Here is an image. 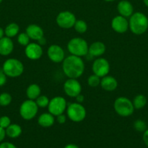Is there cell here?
I'll use <instances>...</instances> for the list:
<instances>
[{
  "mask_svg": "<svg viewBox=\"0 0 148 148\" xmlns=\"http://www.w3.org/2000/svg\"><path fill=\"white\" fill-rule=\"evenodd\" d=\"M49 101H50V100L49 99V98H48L46 95H40L36 100H35V102L36 103V104H37L39 108H44L48 106Z\"/></svg>",
  "mask_w": 148,
  "mask_h": 148,
  "instance_id": "obj_27",
  "label": "cell"
},
{
  "mask_svg": "<svg viewBox=\"0 0 148 148\" xmlns=\"http://www.w3.org/2000/svg\"><path fill=\"white\" fill-rule=\"evenodd\" d=\"M75 100H76V102L78 103H82L84 101V100H85V98H84V95L81 93L75 97Z\"/></svg>",
  "mask_w": 148,
  "mask_h": 148,
  "instance_id": "obj_37",
  "label": "cell"
},
{
  "mask_svg": "<svg viewBox=\"0 0 148 148\" xmlns=\"http://www.w3.org/2000/svg\"><path fill=\"white\" fill-rule=\"evenodd\" d=\"M73 27L77 33H80V34H83V33L86 32L87 29H88V25H87L86 23L84 20H76Z\"/></svg>",
  "mask_w": 148,
  "mask_h": 148,
  "instance_id": "obj_25",
  "label": "cell"
},
{
  "mask_svg": "<svg viewBox=\"0 0 148 148\" xmlns=\"http://www.w3.org/2000/svg\"><path fill=\"white\" fill-rule=\"evenodd\" d=\"M2 1H3V0H0V4H1V3L2 2Z\"/></svg>",
  "mask_w": 148,
  "mask_h": 148,
  "instance_id": "obj_43",
  "label": "cell"
},
{
  "mask_svg": "<svg viewBox=\"0 0 148 148\" xmlns=\"http://www.w3.org/2000/svg\"><path fill=\"white\" fill-rule=\"evenodd\" d=\"M106 51V46L104 43L101 41H96L89 46L88 54L93 57H100L102 56Z\"/></svg>",
  "mask_w": 148,
  "mask_h": 148,
  "instance_id": "obj_19",
  "label": "cell"
},
{
  "mask_svg": "<svg viewBox=\"0 0 148 148\" xmlns=\"http://www.w3.org/2000/svg\"><path fill=\"white\" fill-rule=\"evenodd\" d=\"M67 116L71 121L78 123L84 121L86 116V110L81 103H71L66 108Z\"/></svg>",
  "mask_w": 148,
  "mask_h": 148,
  "instance_id": "obj_6",
  "label": "cell"
},
{
  "mask_svg": "<svg viewBox=\"0 0 148 148\" xmlns=\"http://www.w3.org/2000/svg\"><path fill=\"white\" fill-rule=\"evenodd\" d=\"M143 1H144V4L148 7V0H143Z\"/></svg>",
  "mask_w": 148,
  "mask_h": 148,
  "instance_id": "obj_41",
  "label": "cell"
},
{
  "mask_svg": "<svg viewBox=\"0 0 148 148\" xmlns=\"http://www.w3.org/2000/svg\"><path fill=\"white\" fill-rule=\"evenodd\" d=\"M100 86L104 91L112 92L117 88L118 81L114 77L107 75L101 78Z\"/></svg>",
  "mask_w": 148,
  "mask_h": 148,
  "instance_id": "obj_17",
  "label": "cell"
},
{
  "mask_svg": "<svg viewBox=\"0 0 148 148\" xmlns=\"http://www.w3.org/2000/svg\"><path fill=\"white\" fill-rule=\"evenodd\" d=\"M113 107L116 114L122 117L130 116L135 110L132 101L124 96L116 98L114 101Z\"/></svg>",
  "mask_w": 148,
  "mask_h": 148,
  "instance_id": "obj_5",
  "label": "cell"
},
{
  "mask_svg": "<svg viewBox=\"0 0 148 148\" xmlns=\"http://www.w3.org/2000/svg\"><path fill=\"white\" fill-rule=\"evenodd\" d=\"M30 38L28 37L26 33H20L17 35V43H19L21 46H25L26 47L28 44L30 43Z\"/></svg>",
  "mask_w": 148,
  "mask_h": 148,
  "instance_id": "obj_29",
  "label": "cell"
},
{
  "mask_svg": "<svg viewBox=\"0 0 148 148\" xmlns=\"http://www.w3.org/2000/svg\"><path fill=\"white\" fill-rule=\"evenodd\" d=\"M41 95V88L37 84H30L26 89V96L28 99L35 101Z\"/></svg>",
  "mask_w": 148,
  "mask_h": 148,
  "instance_id": "obj_22",
  "label": "cell"
},
{
  "mask_svg": "<svg viewBox=\"0 0 148 148\" xmlns=\"http://www.w3.org/2000/svg\"><path fill=\"white\" fill-rule=\"evenodd\" d=\"M47 56L54 63H61L65 58V51L60 46L51 45L47 49Z\"/></svg>",
  "mask_w": 148,
  "mask_h": 148,
  "instance_id": "obj_12",
  "label": "cell"
},
{
  "mask_svg": "<svg viewBox=\"0 0 148 148\" xmlns=\"http://www.w3.org/2000/svg\"><path fill=\"white\" fill-rule=\"evenodd\" d=\"M12 101V95L8 92H2L0 94V106L3 107L10 105Z\"/></svg>",
  "mask_w": 148,
  "mask_h": 148,
  "instance_id": "obj_26",
  "label": "cell"
},
{
  "mask_svg": "<svg viewBox=\"0 0 148 148\" xmlns=\"http://www.w3.org/2000/svg\"><path fill=\"white\" fill-rule=\"evenodd\" d=\"M105 1H115V0H104Z\"/></svg>",
  "mask_w": 148,
  "mask_h": 148,
  "instance_id": "obj_42",
  "label": "cell"
},
{
  "mask_svg": "<svg viewBox=\"0 0 148 148\" xmlns=\"http://www.w3.org/2000/svg\"><path fill=\"white\" fill-rule=\"evenodd\" d=\"M11 124V119L7 116H2L0 117V127L3 129H7Z\"/></svg>",
  "mask_w": 148,
  "mask_h": 148,
  "instance_id": "obj_31",
  "label": "cell"
},
{
  "mask_svg": "<svg viewBox=\"0 0 148 148\" xmlns=\"http://www.w3.org/2000/svg\"><path fill=\"white\" fill-rule=\"evenodd\" d=\"M20 32V27L15 23H11L7 25L4 28V34L7 37L14 38L19 34Z\"/></svg>",
  "mask_w": 148,
  "mask_h": 148,
  "instance_id": "obj_23",
  "label": "cell"
},
{
  "mask_svg": "<svg viewBox=\"0 0 148 148\" xmlns=\"http://www.w3.org/2000/svg\"><path fill=\"white\" fill-rule=\"evenodd\" d=\"M6 131L4 129H3L2 127H0V143H2L3 140H4L6 137Z\"/></svg>",
  "mask_w": 148,
  "mask_h": 148,
  "instance_id": "obj_35",
  "label": "cell"
},
{
  "mask_svg": "<svg viewBox=\"0 0 148 148\" xmlns=\"http://www.w3.org/2000/svg\"><path fill=\"white\" fill-rule=\"evenodd\" d=\"M67 49L71 55L81 57L88 54L89 45L85 39L75 37L73 38L68 41Z\"/></svg>",
  "mask_w": 148,
  "mask_h": 148,
  "instance_id": "obj_4",
  "label": "cell"
},
{
  "mask_svg": "<svg viewBox=\"0 0 148 148\" xmlns=\"http://www.w3.org/2000/svg\"><path fill=\"white\" fill-rule=\"evenodd\" d=\"M67 106L68 103L65 98L62 96H55L49 101L47 106L48 112L52 114L54 116H57L59 114H64L66 111Z\"/></svg>",
  "mask_w": 148,
  "mask_h": 148,
  "instance_id": "obj_8",
  "label": "cell"
},
{
  "mask_svg": "<svg viewBox=\"0 0 148 148\" xmlns=\"http://www.w3.org/2000/svg\"><path fill=\"white\" fill-rule=\"evenodd\" d=\"M26 34L30 39L38 41L40 38L44 37V30L41 26L36 24H30L26 28Z\"/></svg>",
  "mask_w": 148,
  "mask_h": 148,
  "instance_id": "obj_15",
  "label": "cell"
},
{
  "mask_svg": "<svg viewBox=\"0 0 148 148\" xmlns=\"http://www.w3.org/2000/svg\"><path fill=\"white\" fill-rule=\"evenodd\" d=\"M110 70V63L106 59L98 57L92 64V71L94 75L100 77H103L109 74Z\"/></svg>",
  "mask_w": 148,
  "mask_h": 148,
  "instance_id": "obj_10",
  "label": "cell"
},
{
  "mask_svg": "<svg viewBox=\"0 0 148 148\" xmlns=\"http://www.w3.org/2000/svg\"><path fill=\"white\" fill-rule=\"evenodd\" d=\"M100 81H101V77L93 74L89 77L88 79H87V83L89 87L96 88V87L100 85Z\"/></svg>",
  "mask_w": 148,
  "mask_h": 148,
  "instance_id": "obj_28",
  "label": "cell"
},
{
  "mask_svg": "<svg viewBox=\"0 0 148 148\" xmlns=\"http://www.w3.org/2000/svg\"><path fill=\"white\" fill-rule=\"evenodd\" d=\"M39 111L37 104L33 100L28 99L23 101L19 108V113L22 118L26 121H30L36 117Z\"/></svg>",
  "mask_w": 148,
  "mask_h": 148,
  "instance_id": "obj_7",
  "label": "cell"
},
{
  "mask_svg": "<svg viewBox=\"0 0 148 148\" xmlns=\"http://www.w3.org/2000/svg\"><path fill=\"white\" fill-rule=\"evenodd\" d=\"M7 80V76L4 74L1 67L0 68V87L4 86Z\"/></svg>",
  "mask_w": 148,
  "mask_h": 148,
  "instance_id": "obj_32",
  "label": "cell"
},
{
  "mask_svg": "<svg viewBox=\"0 0 148 148\" xmlns=\"http://www.w3.org/2000/svg\"><path fill=\"white\" fill-rule=\"evenodd\" d=\"M6 135L12 139H15L20 137L22 134L21 127L17 124H11L7 129H5Z\"/></svg>",
  "mask_w": 148,
  "mask_h": 148,
  "instance_id": "obj_21",
  "label": "cell"
},
{
  "mask_svg": "<svg viewBox=\"0 0 148 148\" xmlns=\"http://www.w3.org/2000/svg\"><path fill=\"white\" fill-rule=\"evenodd\" d=\"M37 43H39V44L40 45V46H43L44 45L46 44V38H44V37H42L41 38L39 39V40L37 41Z\"/></svg>",
  "mask_w": 148,
  "mask_h": 148,
  "instance_id": "obj_38",
  "label": "cell"
},
{
  "mask_svg": "<svg viewBox=\"0 0 148 148\" xmlns=\"http://www.w3.org/2000/svg\"><path fill=\"white\" fill-rule=\"evenodd\" d=\"M57 121L59 124H63L66 122L67 120V116L64 114H59V115L57 116Z\"/></svg>",
  "mask_w": 148,
  "mask_h": 148,
  "instance_id": "obj_33",
  "label": "cell"
},
{
  "mask_svg": "<svg viewBox=\"0 0 148 148\" xmlns=\"http://www.w3.org/2000/svg\"><path fill=\"white\" fill-rule=\"evenodd\" d=\"M117 10L119 14L124 17H130L133 13V5L127 0H122L119 1L117 6Z\"/></svg>",
  "mask_w": 148,
  "mask_h": 148,
  "instance_id": "obj_18",
  "label": "cell"
},
{
  "mask_svg": "<svg viewBox=\"0 0 148 148\" xmlns=\"http://www.w3.org/2000/svg\"><path fill=\"white\" fill-rule=\"evenodd\" d=\"M14 50V43L10 38L4 36L0 39V55L9 56Z\"/></svg>",
  "mask_w": 148,
  "mask_h": 148,
  "instance_id": "obj_16",
  "label": "cell"
},
{
  "mask_svg": "<svg viewBox=\"0 0 148 148\" xmlns=\"http://www.w3.org/2000/svg\"><path fill=\"white\" fill-rule=\"evenodd\" d=\"M25 54L30 60H38L43 55V49L38 43H30L25 48Z\"/></svg>",
  "mask_w": 148,
  "mask_h": 148,
  "instance_id": "obj_13",
  "label": "cell"
},
{
  "mask_svg": "<svg viewBox=\"0 0 148 148\" xmlns=\"http://www.w3.org/2000/svg\"><path fill=\"white\" fill-rule=\"evenodd\" d=\"M111 27L118 33H124L129 30V20L126 17L118 15L113 17L111 21Z\"/></svg>",
  "mask_w": 148,
  "mask_h": 148,
  "instance_id": "obj_14",
  "label": "cell"
},
{
  "mask_svg": "<svg viewBox=\"0 0 148 148\" xmlns=\"http://www.w3.org/2000/svg\"><path fill=\"white\" fill-rule=\"evenodd\" d=\"M0 148H17L14 144L9 142H4L0 143Z\"/></svg>",
  "mask_w": 148,
  "mask_h": 148,
  "instance_id": "obj_34",
  "label": "cell"
},
{
  "mask_svg": "<svg viewBox=\"0 0 148 148\" xmlns=\"http://www.w3.org/2000/svg\"><path fill=\"white\" fill-rule=\"evenodd\" d=\"M133 128L139 132H144L147 130V124L142 119H137L133 123Z\"/></svg>",
  "mask_w": 148,
  "mask_h": 148,
  "instance_id": "obj_30",
  "label": "cell"
},
{
  "mask_svg": "<svg viewBox=\"0 0 148 148\" xmlns=\"http://www.w3.org/2000/svg\"><path fill=\"white\" fill-rule=\"evenodd\" d=\"M62 71L68 78L78 79L81 77L85 69V64L79 56L70 55L62 61Z\"/></svg>",
  "mask_w": 148,
  "mask_h": 148,
  "instance_id": "obj_1",
  "label": "cell"
},
{
  "mask_svg": "<svg viewBox=\"0 0 148 148\" xmlns=\"http://www.w3.org/2000/svg\"><path fill=\"white\" fill-rule=\"evenodd\" d=\"M5 34H4V29H3L2 27H0V39L2 38L3 37H4Z\"/></svg>",
  "mask_w": 148,
  "mask_h": 148,
  "instance_id": "obj_40",
  "label": "cell"
},
{
  "mask_svg": "<svg viewBox=\"0 0 148 148\" xmlns=\"http://www.w3.org/2000/svg\"><path fill=\"white\" fill-rule=\"evenodd\" d=\"M64 148H79L75 144H68L64 147Z\"/></svg>",
  "mask_w": 148,
  "mask_h": 148,
  "instance_id": "obj_39",
  "label": "cell"
},
{
  "mask_svg": "<svg viewBox=\"0 0 148 148\" xmlns=\"http://www.w3.org/2000/svg\"><path fill=\"white\" fill-rule=\"evenodd\" d=\"M38 124L44 128H49L52 127L55 124V119L52 114L49 112L43 113L38 118Z\"/></svg>",
  "mask_w": 148,
  "mask_h": 148,
  "instance_id": "obj_20",
  "label": "cell"
},
{
  "mask_svg": "<svg viewBox=\"0 0 148 148\" xmlns=\"http://www.w3.org/2000/svg\"><path fill=\"white\" fill-rule=\"evenodd\" d=\"M143 141H144V143H145V144L146 145L147 147H148V130L147 129V130L144 132Z\"/></svg>",
  "mask_w": 148,
  "mask_h": 148,
  "instance_id": "obj_36",
  "label": "cell"
},
{
  "mask_svg": "<svg viewBox=\"0 0 148 148\" xmlns=\"http://www.w3.org/2000/svg\"><path fill=\"white\" fill-rule=\"evenodd\" d=\"M76 18L75 14L70 11L60 12L56 17V23L62 29H71L73 27Z\"/></svg>",
  "mask_w": 148,
  "mask_h": 148,
  "instance_id": "obj_9",
  "label": "cell"
},
{
  "mask_svg": "<svg viewBox=\"0 0 148 148\" xmlns=\"http://www.w3.org/2000/svg\"><path fill=\"white\" fill-rule=\"evenodd\" d=\"M133 105L135 109H142L146 106L147 104V98L144 95L139 94L135 96L133 101Z\"/></svg>",
  "mask_w": 148,
  "mask_h": 148,
  "instance_id": "obj_24",
  "label": "cell"
},
{
  "mask_svg": "<svg viewBox=\"0 0 148 148\" xmlns=\"http://www.w3.org/2000/svg\"><path fill=\"white\" fill-rule=\"evenodd\" d=\"M129 28L135 35H142L148 29V18L144 13L135 12L129 17Z\"/></svg>",
  "mask_w": 148,
  "mask_h": 148,
  "instance_id": "obj_2",
  "label": "cell"
},
{
  "mask_svg": "<svg viewBox=\"0 0 148 148\" xmlns=\"http://www.w3.org/2000/svg\"><path fill=\"white\" fill-rule=\"evenodd\" d=\"M1 69L7 77L11 78L18 77L21 76L24 72L23 64L15 58H10L4 61Z\"/></svg>",
  "mask_w": 148,
  "mask_h": 148,
  "instance_id": "obj_3",
  "label": "cell"
},
{
  "mask_svg": "<svg viewBox=\"0 0 148 148\" xmlns=\"http://www.w3.org/2000/svg\"><path fill=\"white\" fill-rule=\"evenodd\" d=\"M63 90L65 93L71 98H75L81 94L82 87L77 79L68 78L63 85Z\"/></svg>",
  "mask_w": 148,
  "mask_h": 148,
  "instance_id": "obj_11",
  "label": "cell"
}]
</instances>
